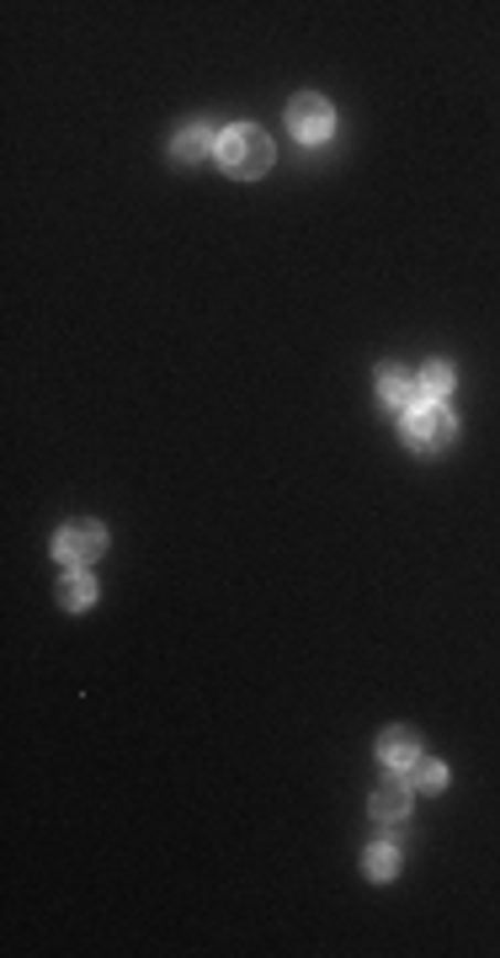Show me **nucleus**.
Instances as JSON below:
<instances>
[{"label":"nucleus","mask_w":500,"mask_h":958,"mask_svg":"<svg viewBox=\"0 0 500 958\" xmlns=\"http://www.w3.org/2000/svg\"><path fill=\"white\" fill-rule=\"evenodd\" d=\"M458 443V416L447 411V405H415V411H405V448L411 453H447Z\"/></svg>","instance_id":"2"},{"label":"nucleus","mask_w":500,"mask_h":958,"mask_svg":"<svg viewBox=\"0 0 500 958\" xmlns=\"http://www.w3.org/2000/svg\"><path fill=\"white\" fill-rule=\"evenodd\" d=\"M54 554H60V565H70V570L91 565V560L107 554V528H102V522H64L60 533H54Z\"/></svg>","instance_id":"3"},{"label":"nucleus","mask_w":500,"mask_h":958,"mask_svg":"<svg viewBox=\"0 0 500 958\" xmlns=\"http://www.w3.org/2000/svg\"><path fill=\"white\" fill-rule=\"evenodd\" d=\"M415 756H421V735H415L411 724H389L379 735V762L389 767V773H405Z\"/></svg>","instance_id":"6"},{"label":"nucleus","mask_w":500,"mask_h":958,"mask_svg":"<svg viewBox=\"0 0 500 958\" xmlns=\"http://www.w3.org/2000/svg\"><path fill=\"white\" fill-rule=\"evenodd\" d=\"M415 384H421V405H442V400L453 394V368H447V362H426Z\"/></svg>","instance_id":"11"},{"label":"nucleus","mask_w":500,"mask_h":958,"mask_svg":"<svg viewBox=\"0 0 500 958\" xmlns=\"http://www.w3.org/2000/svg\"><path fill=\"white\" fill-rule=\"evenodd\" d=\"M362 873H368L373 884L394 879V873H400V847H394V841H373V847L362 852Z\"/></svg>","instance_id":"10"},{"label":"nucleus","mask_w":500,"mask_h":958,"mask_svg":"<svg viewBox=\"0 0 500 958\" xmlns=\"http://www.w3.org/2000/svg\"><path fill=\"white\" fill-rule=\"evenodd\" d=\"M213 150H219V134H213L208 123H181V134L171 139V155H177L181 166H198V160H208Z\"/></svg>","instance_id":"8"},{"label":"nucleus","mask_w":500,"mask_h":958,"mask_svg":"<svg viewBox=\"0 0 500 958\" xmlns=\"http://www.w3.org/2000/svg\"><path fill=\"white\" fill-rule=\"evenodd\" d=\"M60 602L70 607V613H86L91 602H96V581H91L86 570H70L60 581Z\"/></svg>","instance_id":"12"},{"label":"nucleus","mask_w":500,"mask_h":958,"mask_svg":"<svg viewBox=\"0 0 500 958\" xmlns=\"http://www.w3.org/2000/svg\"><path fill=\"white\" fill-rule=\"evenodd\" d=\"M288 128H294V139H304V145H325L336 134V107L325 96H315V91H304V96L288 102Z\"/></svg>","instance_id":"4"},{"label":"nucleus","mask_w":500,"mask_h":958,"mask_svg":"<svg viewBox=\"0 0 500 958\" xmlns=\"http://www.w3.org/2000/svg\"><path fill=\"white\" fill-rule=\"evenodd\" d=\"M219 166L235 181H256L272 171V139L256 123H235L230 134H219Z\"/></svg>","instance_id":"1"},{"label":"nucleus","mask_w":500,"mask_h":958,"mask_svg":"<svg viewBox=\"0 0 500 958\" xmlns=\"http://www.w3.org/2000/svg\"><path fill=\"white\" fill-rule=\"evenodd\" d=\"M415 394H421V384H415L411 368H400V362L379 368V400L389 411H415Z\"/></svg>","instance_id":"7"},{"label":"nucleus","mask_w":500,"mask_h":958,"mask_svg":"<svg viewBox=\"0 0 500 958\" xmlns=\"http://www.w3.org/2000/svg\"><path fill=\"white\" fill-rule=\"evenodd\" d=\"M368 809H373V820H379V826L400 831V826L411 820V788H405V778H394V783H383V788H373Z\"/></svg>","instance_id":"5"},{"label":"nucleus","mask_w":500,"mask_h":958,"mask_svg":"<svg viewBox=\"0 0 500 958\" xmlns=\"http://www.w3.org/2000/svg\"><path fill=\"white\" fill-rule=\"evenodd\" d=\"M405 788L411 794H442L447 788V767H442L437 756H415L411 767H405Z\"/></svg>","instance_id":"9"}]
</instances>
